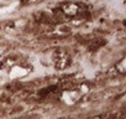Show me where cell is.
<instances>
[{"label":"cell","mask_w":126,"mask_h":119,"mask_svg":"<svg viewBox=\"0 0 126 119\" xmlns=\"http://www.w3.org/2000/svg\"><path fill=\"white\" fill-rule=\"evenodd\" d=\"M54 89H56V87H54V86L48 87V88H43V89L40 92V96H47V94H49L51 92H53Z\"/></svg>","instance_id":"cell-1"}]
</instances>
